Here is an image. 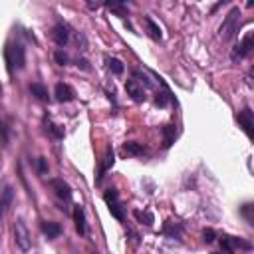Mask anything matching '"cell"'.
I'll return each mask as SVG.
<instances>
[{
    "instance_id": "d4e9b609",
    "label": "cell",
    "mask_w": 254,
    "mask_h": 254,
    "mask_svg": "<svg viewBox=\"0 0 254 254\" xmlns=\"http://www.w3.org/2000/svg\"><path fill=\"white\" fill-rule=\"evenodd\" d=\"M46 129L56 137V139H62L64 137V129L60 125H56V123H52V121H46Z\"/></svg>"
},
{
    "instance_id": "7a4b0ae2",
    "label": "cell",
    "mask_w": 254,
    "mask_h": 254,
    "mask_svg": "<svg viewBox=\"0 0 254 254\" xmlns=\"http://www.w3.org/2000/svg\"><path fill=\"white\" fill-rule=\"evenodd\" d=\"M238 26H240V8L234 6V8L226 14V18L222 20V24H220V28H218V36H220L224 42H230V40L236 36Z\"/></svg>"
},
{
    "instance_id": "30bf717a",
    "label": "cell",
    "mask_w": 254,
    "mask_h": 254,
    "mask_svg": "<svg viewBox=\"0 0 254 254\" xmlns=\"http://www.w3.org/2000/svg\"><path fill=\"white\" fill-rule=\"evenodd\" d=\"M54 95L60 103H68V101H74L76 99V89L70 85V84H56V89H54Z\"/></svg>"
},
{
    "instance_id": "603a6c76",
    "label": "cell",
    "mask_w": 254,
    "mask_h": 254,
    "mask_svg": "<svg viewBox=\"0 0 254 254\" xmlns=\"http://www.w3.org/2000/svg\"><path fill=\"white\" fill-rule=\"evenodd\" d=\"M107 8H109L111 12H115L117 16H121V18L129 16V10H127V6H125L123 2H109V4H107Z\"/></svg>"
},
{
    "instance_id": "52a82bcc",
    "label": "cell",
    "mask_w": 254,
    "mask_h": 254,
    "mask_svg": "<svg viewBox=\"0 0 254 254\" xmlns=\"http://www.w3.org/2000/svg\"><path fill=\"white\" fill-rule=\"evenodd\" d=\"M125 91H127V95H131V99L137 101V103H141V101L147 99L145 87H143L135 78H131V80H127V82H125Z\"/></svg>"
},
{
    "instance_id": "4fadbf2b",
    "label": "cell",
    "mask_w": 254,
    "mask_h": 254,
    "mask_svg": "<svg viewBox=\"0 0 254 254\" xmlns=\"http://www.w3.org/2000/svg\"><path fill=\"white\" fill-rule=\"evenodd\" d=\"M238 123L242 125V129L248 137H252V109L250 107H244L240 113H238Z\"/></svg>"
},
{
    "instance_id": "484cf974",
    "label": "cell",
    "mask_w": 254,
    "mask_h": 254,
    "mask_svg": "<svg viewBox=\"0 0 254 254\" xmlns=\"http://www.w3.org/2000/svg\"><path fill=\"white\" fill-rule=\"evenodd\" d=\"M169 101H173V95L169 93V89H165L163 93H157V95H155V103H157L159 107H165Z\"/></svg>"
},
{
    "instance_id": "7402d4cb",
    "label": "cell",
    "mask_w": 254,
    "mask_h": 254,
    "mask_svg": "<svg viewBox=\"0 0 254 254\" xmlns=\"http://www.w3.org/2000/svg\"><path fill=\"white\" fill-rule=\"evenodd\" d=\"M105 64H107V70L113 72L115 76H121L123 70H125L123 64H121V60H117V58H109V56H107V58H105Z\"/></svg>"
},
{
    "instance_id": "44dd1931",
    "label": "cell",
    "mask_w": 254,
    "mask_h": 254,
    "mask_svg": "<svg viewBox=\"0 0 254 254\" xmlns=\"http://www.w3.org/2000/svg\"><path fill=\"white\" fill-rule=\"evenodd\" d=\"M30 93H32L36 99H40V101H48V99H50L48 89H46L42 84H30Z\"/></svg>"
},
{
    "instance_id": "9a60e30c",
    "label": "cell",
    "mask_w": 254,
    "mask_h": 254,
    "mask_svg": "<svg viewBox=\"0 0 254 254\" xmlns=\"http://www.w3.org/2000/svg\"><path fill=\"white\" fill-rule=\"evenodd\" d=\"M40 228H42V232L48 238H58L62 234V226L58 222H54V220H42L40 222Z\"/></svg>"
},
{
    "instance_id": "3957f363",
    "label": "cell",
    "mask_w": 254,
    "mask_h": 254,
    "mask_svg": "<svg viewBox=\"0 0 254 254\" xmlns=\"http://www.w3.org/2000/svg\"><path fill=\"white\" fill-rule=\"evenodd\" d=\"M14 240H16V246H18V248H20L22 252L30 250L32 238H30L28 226H26V222H24L22 218H18V220L14 222Z\"/></svg>"
},
{
    "instance_id": "2e32d148",
    "label": "cell",
    "mask_w": 254,
    "mask_h": 254,
    "mask_svg": "<svg viewBox=\"0 0 254 254\" xmlns=\"http://www.w3.org/2000/svg\"><path fill=\"white\" fill-rule=\"evenodd\" d=\"M163 234H165L167 238H181V234H183V226H181V222L167 220V222L163 224Z\"/></svg>"
},
{
    "instance_id": "cb8c5ba5",
    "label": "cell",
    "mask_w": 254,
    "mask_h": 254,
    "mask_svg": "<svg viewBox=\"0 0 254 254\" xmlns=\"http://www.w3.org/2000/svg\"><path fill=\"white\" fill-rule=\"evenodd\" d=\"M133 216H135L139 222H143L145 226H151V224H153V214L147 212V211H135Z\"/></svg>"
},
{
    "instance_id": "f1b7e54d",
    "label": "cell",
    "mask_w": 254,
    "mask_h": 254,
    "mask_svg": "<svg viewBox=\"0 0 254 254\" xmlns=\"http://www.w3.org/2000/svg\"><path fill=\"white\" fill-rule=\"evenodd\" d=\"M36 171H38V175H44L48 171V163H46L44 157H38L36 159Z\"/></svg>"
},
{
    "instance_id": "ffe728a7",
    "label": "cell",
    "mask_w": 254,
    "mask_h": 254,
    "mask_svg": "<svg viewBox=\"0 0 254 254\" xmlns=\"http://www.w3.org/2000/svg\"><path fill=\"white\" fill-rule=\"evenodd\" d=\"M161 133H163V145L165 147H171L173 141H175V135H177V127L175 125H165Z\"/></svg>"
},
{
    "instance_id": "f546056e",
    "label": "cell",
    "mask_w": 254,
    "mask_h": 254,
    "mask_svg": "<svg viewBox=\"0 0 254 254\" xmlns=\"http://www.w3.org/2000/svg\"><path fill=\"white\" fill-rule=\"evenodd\" d=\"M203 238H205V242H209V244H211V242L216 238V232H214L212 228H207V230L203 232Z\"/></svg>"
},
{
    "instance_id": "8fae6325",
    "label": "cell",
    "mask_w": 254,
    "mask_h": 254,
    "mask_svg": "<svg viewBox=\"0 0 254 254\" xmlns=\"http://www.w3.org/2000/svg\"><path fill=\"white\" fill-rule=\"evenodd\" d=\"M12 203H14V189L10 185H6L2 191H0V218L8 212Z\"/></svg>"
},
{
    "instance_id": "d6986e66",
    "label": "cell",
    "mask_w": 254,
    "mask_h": 254,
    "mask_svg": "<svg viewBox=\"0 0 254 254\" xmlns=\"http://www.w3.org/2000/svg\"><path fill=\"white\" fill-rule=\"evenodd\" d=\"M10 141V127L6 125L4 119H0V149H6Z\"/></svg>"
},
{
    "instance_id": "4316f807",
    "label": "cell",
    "mask_w": 254,
    "mask_h": 254,
    "mask_svg": "<svg viewBox=\"0 0 254 254\" xmlns=\"http://www.w3.org/2000/svg\"><path fill=\"white\" fill-rule=\"evenodd\" d=\"M240 212H242V216L248 220V224H252V222H254V218H252V205H250V203H246V205L240 209Z\"/></svg>"
},
{
    "instance_id": "1f68e13d",
    "label": "cell",
    "mask_w": 254,
    "mask_h": 254,
    "mask_svg": "<svg viewBox=\"0 0 254 254\" xmlns=\"http://www.w3.org/2000/svg\"><path fill=\"white\" fill-rule=\"evenodd\" d=\"M212 254H232V252H228V250H222V252H212Z\"/></svg>"
},
{
    "instance_id": "277c9868",
    "label": "cell",
    "mask_w": 254,
    "mask_h": 254,
    "mask_svg": "<svg viewBox=\"0 0 254 254\" xmlns=\"http://www.w3.org/2000/svg\"><path fill=\"white\" fill-rule=\"evenodd\" d=\"M103 201L107 203L109 212H111L117 220H123V218H125V211H123V207H121V203H119V193H117L115 189H107V191L103 193Z\"/></svg>"
},
{
    "instance_id": "ac0fdd59",
    "label": "cell",
    "mask_w": 254,
    "mask_h": 254,
    "mask_svg": "<svg viewBox=\"0 0 254 254\" xmlns=\"http://www.w3.org/2000/svg\"><path fill=\"white\" fill-rule=\"evenodd\" d=\"M123 153H127V155H145V147H143V143H137V141H127V143H123Z\"/></svg>"
},
{
    "instance_id": "9c48e42d",
    "label": "cell",
    "mask_w": 254,
    "mask_h": 254,
    "mask_svg": "<svg viewBox=\"0 0 254 254\" xmlns=\"http://www.w3.org/2000/svg\"><path fill=\"white\" fill-rule=\"evenodd\" d=\"M70 26L66 24V22H58L54 28H52V38H54V42L60 46V48H64L68 42H70Z\"/></svg>"
},
{
    "instance_id": "4dcf8cb0",
    "label": "cell",
    "mask_w": 254,
    "mask_h": 254,
    "mask_svg": "<svg viewBox=\"0 0 254 254\" xmlns=\"http://www.w3.org/2000/svg\"><path fill=\"white\" fill-rule=\"evenodd\" d=\"M78 68H82V70H89V64H87V60H78Z\"/></svg>"
},
{
    "instance_id": "83f0119b",
    "label": "cell",
    "mask_w": 254,
    "mask_h": 254,
    "mask_svg": "<svg viewBox=\"0 0 254 254\" xmlns=\"http://www.w3.org/2000/svg\"><path fill=\"white\" fill-rule=\"evenodd\" d=\"M54 58H56V62H58L60 66H68V62H70L68 54H66V52H62V50H58V52L54 54Z\"/></svg>"
},
{
    "instance_id": "6da1fadb",
    "label": "cell",
    "mask_w": 254,
    "mask_h": 254,
    "mask_svg": "<svg viewBox=\"0 0 254 254\" xmlns=\"http://www.w3.org/2000/svg\"><path fill=\"white\" fill-rule=\"evenodd\" d=\"M4 58L8 64V72L12 74L14 70H24L26 66V50L20 42H10L4 48Z\"/></svg>"
},
{
    "instance_id": "e0dca14e",
    "label": "cell",
    "mask_w": 254,
    "mask_h": 254,
    "mask_svg": "<svg viewBox=\"0 0 254 254\" xmlns=\"http://www.w3.org/2000/svg\"><path fill=\"white\" fill-rule=\"evenodd\" d=\"M145 28H147V34H149V38H153L155 42H161V38H163V32H161L159 24H155V22H153V18L145 16Z\"/></svg>"
},
{
    "instance_id": "5bb4252c",
    "label": "cell",
    "mask_w": 254,
    "mask_h": 254,
    "mask_svg": "<svg viewBox=\"0 0 254 254\" xmlns=\"http://www.w3.org/2000/svg\"><path fill=\"white\" fill-rule=\"evenodd\" d=\"M74 222H76V230L80 234H85L87 232V226H85V212H84V207L82 205H76L74 207Z\"/></svg>"
},
{
    "instance_id": "5b68a950",
    "label": "cell",
    "mask_w": 254,
    "mask_h": 254,
    "mask_svg": "<svg viewBox=\"0 0 254 254\" xmlns=\"http://www.w3.org/2000/svg\"><path fill=\"white\" fill-rule=\"evenodd\" d=\"M250 52H252V32H248V34L242 38V42H240V44H236V46L232 48V52H230V60H232V62H238V60L246 58Z\"/></svg>"
},
{
    "instance_id": "7c38bea8",
    "label": "cell",
    "mask_w": 254,
    "mask_h": 254,
    "mask_svg": "<svg viewBox=\"0 0 254 254\" xmlns=\"http://www.w3.org/2000/svg\"><path fill=\"white\" fill-rule=\"evenodd\" d=\"M113 163H115V153H113V149H111V147H107V149H105V155H103V161H101V165H99V171H97V179H95V183H97V185L103 181L105 173L113 167Z\"/></svg>"
},
{
    "instance_id": "ba28073f",
    "label": "cell",
    "mask_w": 254,
    "mask_h": 254,
    "mask_svg": "<svg viewBox=\"0 0 254 254\" xmlns=\"http://www.w3.org/2000/svg\"><path fill=\"white\" fill-rule=\"evenodd\" d=\"M50 187L54 189L56 197H58L62 203H70V201H72V187H70L64 179H52V181H50Z\"/></svg>"
},
{
    "instance_id": "8992f818",
    "label": "cell",
    "mask_w": 254,
    "mask_h": 254,
    "mask_svg": "<svg viewBox=\"0 0 254 254\" xmlns=\"http://www.w3.org/2000/svg\"><path fill=\"white\" fill-rule=\"evenodd\" d=\"M220 246H222V250H228V252H232L236 248H240V250H250L252 248V244L248 240H242V238L230 236V234H222L220 236Z\"/></svg>"
}]
</instances>
